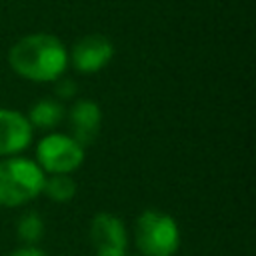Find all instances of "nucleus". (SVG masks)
<instances>
[{"mask_svg":"<svg viewBox=\"0 0 256 256\" xmlns=\"http://www.w3.org/2000/svg\"><path fill=\"white\" fill-rule=\"evenodd\" d=\"M10 68L32 82L58 80L68 66V50L60 38L36 32L20 38L8 52Z\"/></svg>","mask_w":256,"mask_h":256,"instance_id":"1","label":"nucleus"},{"mask_svg":"<svg viewBox=\"0 0 256 256\" xmlns=\"http://www.w3.org/2000/svg\"><path fill=\"white\" fill-rule=\"evenodd\" d=\"M42 168L24 156H8L0 160V206H24L42 194Z\"/></svg>","mask_w":256,"mask_h":256,"instance_id":"2","label":"nucleus"},{"mask_svg":"<svg viewBox=\"0 0 256 256\" xmlns=\"http://www.w3.org/2000/svg\"><path fill=\"white\" fill-rule=\"evenodd\" d=\"M134 240L144 256H174L180 246V228L170 214L144 210L136 218Z\"/></svg>","mask_w":256,"mask_h":256,"instance_id":"3","label":"nucleus"},{"mask_svg":"<svg viewBox=\"0 0 256 256\" xmlns=\"http://www.w3.org/2000/svg\"><path fill=\"white\" fill-rule=\"evenodd\" d=\"M84 162V148L68 134L52 132L36 146V164L48 174H70Z\"/></svg>","mask_w":256,"mask_h":256,"instance_id":"4","label":"nucleus"},{"mask_svg":"<svg viewBox=\"0 0 256 256\" xmlns=\"http://www.w3.org/2000/svg\"><path fill=\"white\" fill-rule=\"evenodd\" d=\"M90 242L98 256H126L128 236L124 222L110 212L96 214L90 222Z\"/></svg>","mask_w":256,"mask_h":256,"instance_id":"5","label":"nucleus"},{"mask_svg":"<svg viewBox=\"0 0 256 256\" xmlns=\"http://www.w3.org/2000/svg\"><path fill=\"white\" fill-rule=\"evenodd\" d=\"M112 56H114V46L106 36L88 34L74 44L72 52L68 54V60L78 72L94 74L102 70L112 60Z\"/></svg>","mask_w":256,"mask_h":256,"instance_id":"6","label":"nucleus"},{"mask_svg":"<svg viewBox=\"0 0 256 256\" xmlns=\"http://www.w3.org/2000/svg\"><path fill=\"white\" fill-rule=\"evenodd\" d=\"M32 142V124L12 108H0V156H18Z\"/></svg>","mask_w":256,"mask_h":256,"instance_id":"7","label":"nucleus"},{"mask_svg":"<svg viewBox=\"0 0 256 256\" xmlns=\"http://www.w3.org/2000/svg\"><path fill=\"white\" fill-rule=\"evenodd\" d=\"M68 122L72 128V138L82 146H90L100 130L102 124V112L100 106L94 100L88 98H80L72 104L70 112H68Z\"/></svg>","mask_w":256,"mask_h":256,"instance_id":"8","label":"nucleus"},{"mask_svg":"<svg viewBox=\"0 0 256 256\" xmlns=\"http://www.w3.org/2000/svg\"><path fill=\"white\" fill-rule=\"evenodd\" d=\"M26 118L32 124V128L50 130V128H56L64 120V106L58 100L42 98L30 106V112Z\"/></svg>","mask_w":256,"mask_h":256,"instance_id":"9","label":"nucleus"},{"mask_svg":"<svg viewBox=\"0 0 256 256\" xmlns=\"http://www.w3.org/2000/svg\"><path fill=\"white\" fill-rule=\"evenodd\" d=\"M42 192L54 202H68L76 194V182L70 174H50L44 178Z\"/></svg>","mask_w":256,"mask_h":256,"instance_id":"10","label":"nucleus"},{"mask_svg":"<svg viewBox=\"0 0 256 256\" xmlns=\"http://www.w3.org/2000/svg\"><path fill=\"white\" fill-rule=\"evenodd\" d=\"M16 234L26 246H36V242L44 236V220L38 212L26 210L16 222Z\"/></svg>","mask_w":256,"mask_h":256,"instance_id":"11","label":"nucleus"},{"mask_svg":"<svg viewBox=\"0 0 256 256\" xmlns=\"http://www.w3.org/2000/svg\"><path fill=\"white\" fill-rule=\"evenodd\" d=\"M56 94H58V98H64V100L72 98L76 94V82L70 80V78H62L60 76L56 80Z\"/></svg>","mask_w":256,"mask_h":256,"instance_id":"12","label":"nucleus"},{"mask_svg":"<svg viewBox=\"0 0 256 256\" xmlns=\"http://www.w3.org/2000/svg\"><path fill=\"white\" fill-rule=\"evenodd\" d=\"M10 256H48L44 250L36 248V246H22L18 250H14Z\"/></svg>","mask_w":256,"mask_h":256,"instance_id":"13","label":"nucleus"}]
</instances>
